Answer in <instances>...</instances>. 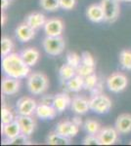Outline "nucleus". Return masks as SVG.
<instances>
[{
    "instance_id": "1",
    "label": "nucleus",
    "mask_w": 131,
    "mask_h": 146,
    "mask_svg": "<svg viewBox=\"0 0 131 146\" xmlns=\"http://www.w3.org/2000/svg\"><path fill=\"white\" fill-rule=\"evenodd\" d=\"M2 70L6 76L17 79H24L30 74V66L24 62L20 54L11 53L2 58Z\"/></svg>"
},
{
    "instance_id": "2",
    "label": "nucleus",
    "mask_w": 131,
    "mask_h": 146,
    "mask_svg": "<svg viewBox=\"0 0 131 146\" xmlns=\"http://www.w3.org/2000/svg\"><path fill=\"white\" fill-rule=\"evenodd\" d=\"M28 90L32 95L39 96L47 91L49 87V81L47 76L42 72L36 71L30 73L27 80Z\"/></svg>"
},
{
    "instance_id": "3",
    "label": "nucleus",
    "mask_w": 131,
    "mask_h": 146,
    "mask_svg": "<svg viewBox=\"0 0 131 146\" xmlns=\"http://www.w3.org/2000/svg\"><path fill=\"white\" fill-rule=\"evenodd\" d=\"M44 51L50 56H59L65 50L66 42L62 36H46L42 42Z\"/></svg>"
},
{
    "instance_id": "4",
    "label": "nucleus",
    "mask_w": 131,
    "mask_h": 146,
    "mask_svg": "<svg viewBox=\"0 0 131 146\" xmlns=\"http://www.w3.org/2000/svg\"><path fill=\"white\" fill-rule=\"evenodd\" d=\"M112 100L104 94L92 96L90 98V110L97 114H107L112 108Z\"/></svg>"
},
{
    "instance_id": "5",
    "label": "nucleus",
    "mask_w": 131,
    "mask_h": 146,
    "mask_svg": "<svg viewBox=\"0 0 131 146\" xmlns=\"http://www.w3.org/2000/svg\"><path fill=\"white\" fill-rule=\"evenodd\" d=\"M107 88L112 93H120L124 91L128 85V78L121 72H115L107 78Z\"/></svg>"
},
{
    "instance_id": "6",
    "label": "nucleus",
    "mask_w": 131,
    "mask_h": 146,
    "mask_svg": "<svg viewBox=\"0 0 131 146\" xmlns=\"http://www.w3.org/2000/svg\"><path fill=\"white\" fill-rule=\"evenodd\" d=\"M101 6L104 12L105 22L114 23L120 16V4L118 0H101Z\"/></svg>"
},
{
    "instance_id": "7",
    "label": "nucleus",
    "mask_w": 131,
    "mask_h": 146,
    "mask_svg": "<svg viewBox=\"0 0 131 146\" xmlns=\"http://www.w3.org/2000/svg\"><path fill=\"white\" fill-rule=\"evenodd\" d=\"M37 103L33 98L30 96H23L17 101V112L19 115H27L32 116L35 114Z\"/></svg>"
},
{
    "instance_id": "8",
    "label": "nucleus",
    "mask_w": 131,
    "mask_h": 146,
    "mask_svg": "<svg viewBox=\"0 0 131 146\" xmlns=\"http://www.w3.org/2000/svg\"><path fill=\"white\" fill-rule=\"evenodd\" d=\"M118 129L113 127H104L98 133L100 145H113L118 141Z\"/></svg>"
},
{
    "instance_id": "9",
    "label": "nucleus",
    "mask_w": 131,
    "mask_h": 146,
    "mask_svg": "<svg viewBox=\"0 0 131 146\" xmlns=\"http://www.w3.org/2000/svg\"><path fill=\"white\" fill-rule=\"evenodd\" d=\"M46 36H61L64 31V23L58 18H52L46 21L44 27Z\"/></svg>"
},
{
    "instance_id": "10",
    "label": "nucleus",
    "mask_w": 131,
    "mask_h": 146,
    "mask_svg": "<svg viewBox=\"0 0 131 146\" xmlns=\"http://www.w3.org/2000/svg\"><path fill=\"white\" fill-rule=\"evenodd\" d=\"M20 87H21L20 79L13 78V77H9V76H6L2 79L1 91L3 95L5 96L16 95L20 91Z\"/></svg>"
},
{
    "instance_id": "11",
    "label": "nucleus",
    "mask_w": 131,
    "mask_h": 146,
    "mask_svg": "<svg viewBox=\"0 0 131 146\" xmlns=\"http://www.w3.org/2000/svg\"><path fill=\"white\" fill-rule=\"evenodd\" d=\"M55 131H56L57 133H61L62 135L67 136V137H69V138H71V137H75L78 133V131H79V127L77 126L73 121L66 120V121H62L57 125Z\"/></svg>"
},
{
    "instance_id": "12",
    "label": "nucleus",
    "mask_w": 131,
    "mask_h": 146,
    "mask_svg": "<svg viewBox=\"0 0 131 146\" xmlns=\"http://www.w3.org/2000/svg\"><path fill=\"white\" fill-rule=\"evenodd\" d=\"M71 110L77 115H83L90 110V100L84 96H75L71 100Z\"/></svg>"
},
{
    "instance_id": "13",
    "label": "nucleus",
    "mask_w": 131,
    "mask_h": 146,
    "mask_svg": "<svg viewBox=\"0 0 131 146\" xmlns=\"http://www.w3.org/2000/svg\"><path fill=\"white\" fill-rule=\"evenodd\" d=\"M17 121L21 127V131L24 135L30 136L34 133L36 122L32 118V116H27V115H19L17 117Z\"/></svg>"
},
{
    "instance_id": "14",
    "label": "nucleus",
    "mask_w": 131,
    "mask_h": 146,
    "mask_svg": "<svg viewBox=\"0 0 131 146\" xmlns=\"http://www.w3.org/2000/svg\"><path fill=\"white\" fill-rule=\"evenodd\" d=\"M35 36V29L28 25L27 23H23L16 28V37L21 42H28Z\"/></svg>"
},
{
    "instance_id": "15",
    "label": "nucleus",
    "mask_w": 131,
    "mask_h": 146,
    "mask_svg": "<svg viewBox=\"0 0 131 146\" xmlns=\"http://www.w3.org/2000/svg\"><path fill=\"white\" fill-rule=\"evenodd\" d=\"M115 127L121 135H127L131 133V114L129 113L120 114L116 120Z\"/></svg>"
},
{
    "instance_id": "16",
    "label": "nucleus",
    "mask_w": 131,
    "mask_h": 146,
    "mask_svg": "<svg viewBox=\"0 0 131 146\" xmlns=\"http://www.w3.org/2000/svg\"><path fill=\"white\" fill-rule=\"evenodd\" d=\"M20 55L24 60V62L27 63L30 67L36 64L40 58L39 51L35 48H32V47H28V48L24 49L20 53Z\"/></svg>"
},
{
    "instance_id": "17",
    "label": "nucleus",
    "mask_w": 131,
    "mask_h": 146,
    "mask_svg": "<svg viewBox=\"0 0 131 146\" xmlns=\"http://www.w3.org/2000/svg\"><path fill=\"white\" fill-rule=\"evenodd\" d=\"M35 115L42 120H52L57 115V110L53 105H47L39 103L35 110Z\"/></svg>"
},
{
    "instance_id": "18",
    "label": "nucleus",
    "mask_w": 131,
    "mask_h": 146,
    "mask_svg": "<svg viewBox=\"0 0 131 146\" xmlns=\"http://www.w3.org/2000/svg\"><path fill=\"white\" fill-rule=\"evenodd\" d=\"M86 16L92 23H101L105 20L104 12L101 4H92L87 8Z\"/></svg>"
},
{
    "instance_id": "19",
    "label": "nucleus",
    "mask_w": 131,
    "mask_h": 146,
    "mask_svg": "<svg viewBox=\"0 0 131 146\" xmlns=\"http://www.w3.org/2000/svg\"><path fill=\"white\" fill-rule=\"evenodd\" d=\"M71 104V98H70V96L68 94L61 93V94H57L55 96L53 106L55 107V109L57 110L58 113L64 112Z\"/></svg>"
},
{
    "instance_id": "20",
    "label": "nucleus",
    "mask_w": 131,
    "mask_h": 146,
    "mask_svg": "<svg viewBox=\"0 0 131 146\" xmlns=\"http://www.w3.org/2000/svg\"><path fill=\"white\" fill-rule=\"evenodd\" d=\"M2 133L7 139H12V138L18 136L20 133H22L21 127L19 125V122L17 121V119H15L13 122H11L9 124L2 125Z\"/></svg>"
},
{
    "instance_id": "21",
    "label": "nucleus",
    "mask_w": 131,
    "mask_h": 146,
    "mask_svg": "<svg viewBox=\"0 0 131 146\" xmlns=\"http://www.w3.org/2000/svg\"><path fill=\"white\" fill-rule=\"evenodd\" d=\"M46 21L45 16L41 13H32L26 18V23L35 30L39 29L40 27H43Z\"/></svg>"
},
{
    "instance_id": "22",
    "label": "nucleus",
    "mask_w": 131,
    "mask_h": 146,
    "mask_svg": "<svg viewBox=\"0 0 131 146\" xmlns=\"http://www.w3.org/2000/svg\"><path fill=\"white\" fill-rule=\"evenodd\" d=\"M46 142L49 145H69L71 144V138L62 135L56 131L50 133L46 138Z\"/></svg>"
},
{
    "instance_id": "23",
    "label": "nucleus",
    "mask_w": 131,
    "mask_h": 146,
    "mask_svg": "<svg viewBox=\"0 0 131 146\" xmlns=\"http://www.w3.org/2000/svg\"><path fill=\"white\" fill-rule=\"evenodd\" d=\"M67 88L70 92L73 93H78L83 89L84 86V77L80 76V75L77 74L75 76H73V78L67 81Z\"/></svg>"
},
{
    "instance_id": "24",
    "label": "nucleus",
    "mask_w": 131,
    "mask_h": 146,
    "mask_svg": "<svg viewBox=\"0 0 131 146\" xmlns=\"http://www.w3.org/2000/svg\"><path fill=\"white\" fill-rule=\"evenodd\" d=\"M59 74H60L61 79L63 81L67 82L68 80H70L71 78H73V76L77 75V68H75L73 66L69 64L68 62H66L60 67Z\"/></svg>"
},
{
    "instance_id": "25",
    "label": "nucleus",
    "mask_w": 131,
    "mask_h": 146,
    "mask_svg": "<svg viewBox=\"0 0 131 146\" xmlns=\"http://www.w3.org/2000/svg\"><path fill=\"white\" fill-rule=\"evenodd\" d=\"M83 127H84L85 131L89 135H98L100 129H102L99 122L93 119H87L83 124Z\"/></svg>"
},
{
    "instance_id": "26",
    "label": "nucleus",
    "mask_w": 131,
    "mask_h": 146,
    "mask_svg": "<svg viewBox=\"0 0 131 146\" xmlns=\"http://www.w3.org/2000/svg\"><path fill=\"white\" fill-rule=\"evenodd\" d=\"M120 62L123 69L131 70V51L123 50L120 54Z\"/></svg>"
},
{
    "instance_id": "27",
    "label": "nucleus",
    "mask_w": 131,
    "mask_h": 146,
    "mask_svg": "<svg viewBox=\"0 0 131 146\" xmlns=\"http://www.w3.org/2000/svg\"><path fill=\"white\" fill-rule=\"evenodd\" d=\"M14 49V43L13 41L8 38V37H2L1 39V56H4L10 55Z\"/></svg>"
},
{
    "instance_id": "28",
    "label": "nucleus",
    "mask_w": 131,
    "mask_h": 146,
    "mask_svg": "<svg viewBox=\"0 0 131 146\" xmlns=\"http://www.w3.org/2000/svg\"><path fill=\"white\" fill-rule=\"evenodd\" d=\"M12 144V145H26V144H30V141L28 139V136L24 135V133H20L18 136L12 138V139H7L4 140L2 142V144Z\"/></svg>"
},
{
    "instance_id": "29",
    "label": "nucleus",
    "mask_w": 131,
    "mask_h": 146,
    "mask_svg": "<svg viewBox=\"0 0 131 146\" xmlns=\"http://www.w3.org/2000/svg\"><path fill=\"white\" fill-rule=\"evenodd\" d=\"M40 6L43 10L49 12L57 11L61 8L59 0H40Z\"/></svg>"
},
{
    "instance_id": "30",
    "label": "nucleus",
    "mask_w": 131,
    "mask_h": 146,
    "mask_svg": "<svg viewBox=\"0 0 131 146\" xmlns=\"http://www.w3.org/2000/svg\"><path fill=\"white\" fill-rule=\"evenodd\" d=\"M97 85H98V77H97V75L95 73L84 77V86H83V89H85L86 91H93L96 88Z\"/></svg>"
},
{
    "instance_id": "31",
    "label": "nucleus",
    "mask_w": 131,
    "mask_h": 146,
    "mask_svg": "<svg viewBox=\"0 0 131 146\" xmlns=\"http://www.w3.org/2000/svg\"><path fill=\"white\" fill-rule=\"evenodd\" d=\"M15 120V116H14L13 112L11 111L9 108L6 106H3L1 109V123L2 125L9 124Z\"/></svg>"
},
{
    "instance_id": "32",
    "label": "nucleus",
    "mask_w": 131,
    "mask_h": 146,
    "mask_svg": "<svg viewBox=\"0 0 131 146\" xmlns=\"http://www.w3.org/2000/svg\"><path fill=\"white\" fill-rule=\"evenodd\" d=\"M94 71H95V66H90V65L84 64L82 62L77 68V74L80 75L82 77H86L88 75L93 74Z\"/></svg>"
},
{
    "instance_id": "33",
    "label": "nucleus",
    "mask_w": 131,
    "mask_h": 146,
    "mask_svg": "<svg viewBox=\"0 0 131 146\" xmlns=\"http://www.w3.org/2000/svg\"><path fill=\"white\" fill-rule=\"evenodd\" d=\"M67 62L75 68H77L81 63V56H78L77 53H73V52L69 53L67 55Z\"/></svg>"
},
{
    "instance_id": "34",
    "label": "nucleus",
    "mask_w": 131,
    "mask_h": 146,
    "mask_svg": "<svg viewBox=\"0 0 131 146\" xmlns=\"http://www.w3.org/2000/svg\"><path fill=\"white\" fill-rule=\"evenodd\" d=\"M83 145H100V140L97 135H88L83 138Z\"/></svg>"
},
{
    "instance_id": "35",
    "label": "nucleus",
    "mask_w": 131,
    "mask_h": 146,
    "mask_svg": "<svg viewBox=\"0 0 131 146\" xmlns=\"http://www.w3.org/2000/svg\"><path fill=\"white\" fill-rule=\"evenodd\" d=\"M81 62L84 64L90 65V66H95V60L92 55L88 52H84L81 55Z\"/></svg>"
},
{
    "instance_id": "36",
    "label": "nucleus",
    "mask_w": 131,
    "mask_h": 146,
    "mask_svg": "<svg viewBox=\"0 0 131 146\" xmlns=\"http://www.w3.org/2000/svg\"><path fill=\"white\" fill-rule=\"evenodd\" d=\"M60 1V7L64 10H71L75 8L77 0H59Z\"/></svg>"
},
{
    "instance_id": "37",
    "label": "nucleus",
    "mask_w": 131,
    "mask_h": 146,
    "mask_svg": "<svg viewBox=\"0 0 131 146\" xmlns=\"http://www.w3.org/2000/svg\"><path fill=\"white\" fill-rule=\"evenodd\" d=\"M54 100H55V96H53V95H46V96H43L41 98H40L39 102L42 103V104L53 105Z\"/></svg>"
},
{
    "instance_id": "38",
    "label": "nucleus",
    "mask_w": 131,
    "mask_h": 146,
    "mask_svg": "<svg viewBox=\"0 0 131 146\" xmlns=\"http://www.w3.org/2000/svg\"><path fill=\"white\" fill-rule=\"evenodd\" d=\"M71 121H73V123H75L78 127H80L82 125V120H81V118H80V117H77H77H73Z\"/></svg>"
},
{
    "instance_id": "39",
    "label": "nucleus",
    "mask_w": 131,
    "mask_h": 146,
    "mask_svg": "<svg viewBox=\"0 0 131 146\" xmlns=\"http://www.w3.org/2000/svg\"><path fill=\"white\" fill-rule=\"evenodd\" d=\"M9 4H10V0H1V9L6 10L8 8Z\"/></svg>"
},
{
    "instance_id": "40",
    "label": "nucleus",
    "mask_w": 131,
    "mask_h": 146,
    "mask_svg": "<svg viewBox=\"0 0 131 146\" xmlns=\"http://www.w3.org/2000/svg\"><path fill=\"white\" fill-rule=\"evenodd\" d=\"M5 23H6V16H5V14H4V12H2V14H1V25H5Z\"/></svg>"
},
{
    "instance_id": "41",
    "label": "nucleus",
    "mask_w": 131,
    "mask_h": 146,
    "mask_svg": "<svg viewBox=\"0 0 131 146\" xmlns=\"http://www.w3.org/2000/svg\"><path fill=\"white\" fill-rule=\"evenodd\" d=\"M122 1H125V2H131V0H122Z\"/></svg>"
},
{
    "instance_id": "42",
    "label": "nucleus",
    "mask_w": 131,
    "mask_h": 146,
    "mask_svg": "<svg viewBox=\"0 0 131 146\" xmlns=\"http://www.w3.org/2000/svg\"><path fill=\"white\" fill-rule=\"evenodd\" d=\"M118 2H120V1H122V0H118Z\"/></svg>"
},
{
    "instance_id": "43",
    "label": "nucleus",
    "mask_w": 131,
    "mask_h": 146,
    "mask_svg": "<svg viewBox=\"0 0 131 146\" xmlns=\"http://www.w3.org/2000/svg\"><path fill=\"white\" fill-rule=\"evenodd\" d=\"M129 144H130V145H131V141H130V142H129Z\"/></svg>"
},
{
    "instance_id": "44",
    "label": "nucleus",
    "mask_w": 131,
    "mask_h": 146,
    "mask_svg": "<svg viewBox=\"0 0 131 146\" xmlns=\"http://www.w3.org/2000/svg\"><path fill=\"white\" fill-rule=\"evenodd\" d=\"M10 1H11V0H10Z\"/></svg>"
}]
</instances>
